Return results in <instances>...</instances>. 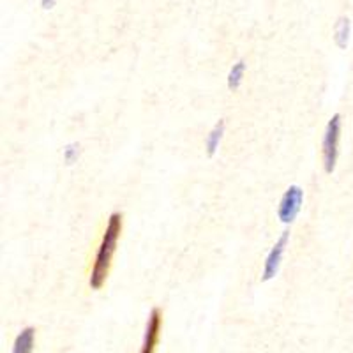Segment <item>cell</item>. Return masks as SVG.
Returning <instances> with one entry per match:
<instances>
[{
	"mask_svg": "<svg viewBox=\"0 0 353 353\" xmlns=\"http://www.w3.org/2000/svg\"><path fill=\"white\" fill-rule=\"evenodd\" d=\"M34 341H36V329L34 327H25L18 334L17 341L12 345V353H32Z\"/></svg>",
	"mask_w": 353,
	"mask_h": 353,
	"instance_id": "6",
	"label": "cell"
},
{
	"mask_svg": "<svg viewBox=\"0 0 353 353\" xmlns=\"http://www.w3.org/2000/svg\"><path fill=\"white\" fill-rule=\"evenodd\" d=\"M341 115L336 113L329 121L323 134V166L327 173H332L336 170L337 152H339V138H341Z\"/></svg>",
	"mask_w": 353,
	"mask_h": 353,
	"instance_id": "2",
	"label": "cell"
},
{
	"mask_svg": "<svg viewBox=\"0 0 353 353\" xmlns=\"http://www.w3.org/2000/svg\"><path fill=\"white\" fill-rule=\"evenodd\" d=\"M244 72H245L244 61H239L237 64H233V68L230 69V74H228L230 90H239V87L242 85V80H244Z\"/></svg>",
	"mask_w": 353,
	"mask_h": 353,
	"instance_id": "9",
	"label": "cell"
},
{
	"mask_svg": "<svg viewBox=\"0 0 353 353\" xmlns=\"http://www.w3.org/2000/svg\"><path fill=\"white\" fill-rule=\"evenodd\" d=\"M302 201H304V191H302L301 185H290L286 189V193L283 194L281 201H279V207H277V217L281 223L290 225L295 221V217L299 216L302 207Z\"/></svg>",
	"mask_w": 353,
	"mask_h": 353,
	"instance_id": "3",
	"label": "cell"
},
{
	"mask_svg": "<svg viewBox=\"0 0 353 353\" xmlns=\"http://www.w3.org/2000/svg\"><path fill=\"white\" fill-rule=\"evenodd\" d=\"M350 39V20L348 18H341V20L336 23V28H334V41L341 50H345L348 46Z\"/></svg>",
	"mask_w": 353,
	"mask_h": 353,
	"instance_id": "8",
	"label": "cell"
},
{
	"mask_svg": "<svg viewBox=\"0 0 353 353\" xmlns=\"http://www.w3.org/2000/svg\"><path fill=\"white\" fill-rule=\"evenodd\" d=\"M122 232V214L113 212L110 216L108 226H106L105 237L101 241L99 251L96 254V261H94L92 274H90V286L94 290H99L105 285L106 277H108L110 263H112V256L115 253L117 241L121 237Z\"/></svg>",
	"mask_w": 353,
	"mask_h": 353,
	"instance_id": "1",
	"label": "cell"
},
{
	"mask_svg": "<svg viewBox=\"0 0 353 353\" xmlns=\"http://www.w3.org/2000/svg\"><path fill=\"white\" fill-rule=\"evenodd\" d=\"M223 134H225V121H219L216 125H214L212 131H210L209 137H207V141H205V149H207V154H209L210 157L216 154Z\"/></svg>",
	"mask_w": 353,
	"mask_h": 353,
	"instance_id": "7",
	"label": "cell"
},
{
	"mask_svg": "<svg viewBox=\"0 0 353 353\" xmlns=\"http://www.w3.org/2000/svg\"><path fill=\"white\" fill-rule=\"evenodd\" d=\"M78 156H80V145L78 143H71L64 149V159L68 165H72L78 159Z\"/></svg>",
	"mask_w": 353,
	"mask_h": 353,
	"instance_id": "10",
	"label": "cell"
},
{
	"mask_svg": "<svg viewBox=\"0 0 353 353\" xmlns=\"http://www.w3.org/2000/svg\"><path fill=\"white\" fill-rule=\"evenodd\" d=\"M57 4V0H41V6H43L44 9H53Z\"/></svg>",
	"mask_w": 353,
	"mask_h": 353,
	"instance_id": "11",
	"label": "cell"
},
{
	"mask_svg": "<svg viewBox=\"0 0 353 353\" xmlns=\"http://www.w3.org/2000/svg\"><path fill=\"white\" fill-rule=\"evenodd\" d=\"M161 323H163V316L157 307H154L149 314V321H147V329H145L143 343H141L140 353H154L156 352L157 341H159L161 334Z\"/></svg>",
	"mask_w": 353,
	"mask_h": 353,
	"instance_id": "5",
	"label": "cell"
},
{
	"mask_svg": "<svg viewBox=\"0 0 353 353\" xmlns=\"http://www.w3.org/2000/svg\"><path fill=\"white\" fill-rule=\"evenodd\" d=\"M288 241H290V232H283L279 241L274 244L272 251H270L267 260H265L263 272H261V281L263 283L270 281V279L277 274V270H279V265H281L283 254H285V249L286 245H288Z\"/></svg>",
	"mask_w": 353,
	"mask_h": 353,
	"instance_id": "4",
	"label": "cell"
}]
</instances>
